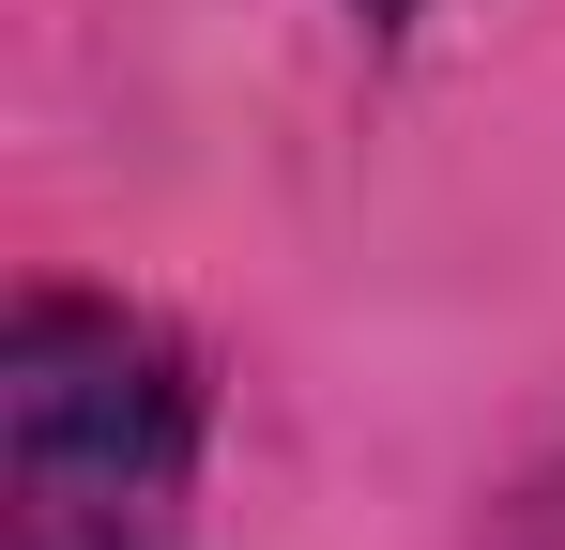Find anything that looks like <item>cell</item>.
Segmentation results:
<instances>
[{
  "label": "cell",
  "instance_id": "1",
  "mask_svg": "<svg viewBox=\"0 0 565 550\" xmlns=\"http://www.w3.org/2000/svg\"><path fill=\"white\" fill-rule=\"evenodd\" d=\"M0 489L31 550H169L199 489L184 337L93 290H31L0 337Z\"/></svg>",
  "mask_w": 565,
  "mask_h": 550
},
{
  "label": "cell",
  "instance_id": "2",
  "mask_svg": "<svg viewBox=\"0 0 565 550\" xmlns=\"http://www.w3.org/2000/svg\"><path fill=\"white\" fill-rule=\"evenodd\" d=\"M367 15H413V0H367Z\"/></svg>",
  "mask_w": 565,
  "mask_h": 550
}]
</instances>
